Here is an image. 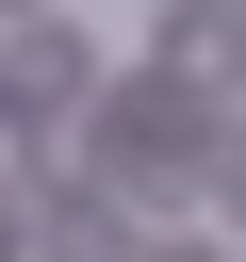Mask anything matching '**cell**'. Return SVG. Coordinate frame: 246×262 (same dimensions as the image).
Segmentation results:
<instances>
[{
  "mask_svg": "<svg viewBox=\"0 0 246 262\" xmlns=\"http://www.w3.org/2000/svg\"><path fill=\"white\" fill-rule=\"evenodd\" d=\"M98 164H115V180H148V196L213 180V98H180L164 66H148V82H98Z\"/></svg>",
  "mask_w": 246,
  "mask_h": 262,
  "instance_id": "obj_1",
  "label": "cell"
},
{
  "mask_svg": "<svg viewBox=\"0 0 246 262\" xmlns=\"http://www.w3.org/2000/svg\"><path fill=\"white\" fill-rule=\"evenodd\" d=\"M0 98H16V131H33V115H66V98H98V49H82L66 16H16V49H0Z\"/></svg>",
  "mask_w": 246,
  "mask_h": 262,
  "instance_id": "obj_2",
  "label": "cell"
},
{
  "mask_svg": "<svg viewBox=\"0 0 246 262\" xmlns=\"http://www.w3.org/2000/svg\"><path fill=\"white\" fill-rule=\"evenodd\" d=\"M164 82H180V98H213V82H246V0H197V16L164 33Z\"/></svg>",
  "mask_w": 246,
  "mask_h": 262,
  "instance_id": "obj_3",
  "label": "cell"
},
{
  "mask_svg": "<svg viewBox=\"0 0 246 262\" xmlns=\"http://www.w3.org/2000/svg\"><path fill=\"white\" fill-rule=\"evenodd\" d=\"M49 262H131V213H115V196H66V213H49Z\"/></svg>",
  "mask_w": 246,
  "mask_h": 262,
  "instance_id": "obj_4",
  "label": "cell"
},
{
  "mask_svg": "<svg viewBox=\"0 0 246 262\" xmlns=\"http://www.w3.org/2000/svg\"><path fill=\"white\" fill-rule=\"evenodd\" d=\"M213 180H230V213H246V147H213Z\"/></svg>",
  "mask_w": 246,
  "mask_h": 262,
  "instance_id": "obj_5",
  "label": "cell"
},
{
  "mask_svg": "<svg viewBox=\"0 0 246 262\" xmlns=\"http://www.w3.org/2000/svg\"><path fill=\"white\" fill-rule=\"evenodd\" d=\"M148 262H230V246H148Z\"/></svg>",
  "mask_w": 246,
  "mask_h": 262,
  "instance_id": "obj_6",
  "label": "cell"
},
{
  "mask_svg": "<svg viewBox=\"0 0 246 262\" xmlns=\"http://www.w3.org/2000/svg\"><path fill=\"white\" fill-rule=\"evenodd\" d=\"M0 262H16V196H0Z\"/></svg>",
  "mask_w": 246,
  "mask_h": 262,
  "instance_id": "obj_7",
  "label": "cell"
},
{
  "mask_svg": "<svg viewBox=\"0 0 246 262\" xmlns=\"http://www.w3.org/2000/svg\"><path fill=\"white\" fill-rule=\"evenodd\" d=\"M33 16H49V0H33Z\"/></svg>",
  "mask_w": 246,
  "mask_h": 262,
  "instance_id": "obj_8",
  "label": "cell"
}]
</instances>
